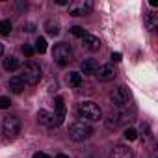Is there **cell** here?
Wrapping results in <instances>:
<instances>
[{"label":"cell","instance_id":"cell-18","mask_svg":"<svg viewBox=\"0 0 158 158\" xmlns=\"http://www.w3.org/2000/svg\"><path fill=\"white\" fill-rule=\"evenodd\" d=\"M45 30H47V34H48V35H52V37H54V35H58V34H60V24H58V23L48 21V23L45 24Z\"/></svg>","mask_w":158,"mask_h":158},{"label":"cell","instance_id":"cell-16","mask_svg":"<svg viewBox=\"0 0 158 158\" xmlns=\"http://www.w3.org/2000/svg\"><path fill=\"white\" fill-rule=\"evenodd\" d=\"M67 84L71 86V88H80L82 86V74L80 73H69L67 74Z\"/></svg>","mask_w":158,"mask_h":158},{"label":"cell","instance_id":"cell-20","mask_svg":"<svg viewBox=\"0 0 158 158\" xmlns=\"http://www.w3.org/2000/svg\"><path fill=\"white\" fill-rule=\"evenodd\" d=\"M139 132H141V139H143V143H145V141H149V139L152 138V134H151V127H149L147 123H143V125H141V130H139Z\"/></svg>","mask_w":158,"mask_h":158},{"label":"cell","instance_id":"cell-7","mask_svg":"<svg viewBox=\"0 0 158 158\" xmlns=\"http://www.w3.org/2000/svg\"><path fill=\"white\" fill-rule=\"evenodd\" d=\"M110 99H112V102H114L115 106L123 108V106H127V102L130 101V91H128L125 86H119V88H115V89L110 93Z\"/></svg>","mask_w":158,"mask_h":158},{"label":"cell","instance_id":"cell-24","mask_svg":"<svg viewBox=\"0 0 158 158\" xmlns=\"http://www.w3.org/2000/svg\"><path fill=\"white\" fill-rule=\"evenodd\" d=\"M71 34H73V35H76V37H84V34H86V32H84V28H82V26H73V28H71Z\"/></svg>","mask_w":158,"mask_h":158},{"label":"cell","instance_id":"cell-5","mask_svg":"<svg viewBox=\"0 0 158 158\" xmlns=\"http://www.w3.org/2000/svg\"><path fill=\"white\" fill-rule=\"evenodd\" d=\"M2 132H4V136L8 139L17 138V134L21 132V121H19V117H15V115L4 117V121H2Z\"/></svg>","mask_w":158,"mask_h":158},{"label":"cell","instance_id":"cell-29","mask_svg":"<svg viewBox=\"0 0 158 158\" xmlns=\"http://www.w3.org/2000/svg\"><path fill=\"white\" fill-rule=\"evenodd\" d=\"M2 52H4V45L0 43V56H2Z\"/></svg>","mask_w":158,"mask_h":158},{"label":"cell","instance_id":"cell-28","mask_svg":"<svg viewBox=\"0 0 158 158\" xmlns=\"http://www.w3.org/2000/svg\"><path fill=\"white\" fill-rule=\"evenodd\" d=\"M56 4H60V6H65V4H69L67 0H56Z\"/></svg>","mask_w":158,"mask_h":158},{"label":"cell","instance_id":"cell-11","mask_svg":"<svg viewBox=\"0 0 158 158\" xmlns=\"http://www.w3.org/2000/svg\"><path fill=\"white\" fill-rule=\"evenodd\" d=\"M112 158H134V154H132V151L128 149V147H125V145H115L114 149H112V154H110Z\"/></svg>","mask_w":158,"mask_h":158},{"label":"cell","instance_id":"cell-23","mask_svg":"<svg viewBox=\"0 0 158 158\" xmlns=\"http://www.w3.org/2000/svg\"><path fill=\"white\" fill-rule=\"evenodd\" d=\"M34 52H35V50H34V47H32V45H28V43H24V45H23V54H24V56L32 58V56H34Z\"/></svg>","mask_w":158,"mask_h":158},{"label":"cell","instance_id":"cell-19","mask_svg":"<svg viewBox=\"0 0 158 158\" xmlns=\"http://www.w3.org/2000/svg\"><path fill=\"white\" fill-rule=\"evenodd\" d=\"M11 34V21L4 19L0 21V35H10Z\"/></svg>","mask_w":158,"mask_h":158},{"label":"cell","instance_id":"cell-21","mask_svg":"<svg viewBox=\"0 0 158 158\" xmlns=\"http://www.w3.org/2000/svg\"><path fill=\"white\" fill-rule=\"evenodd\" d=\"M35 50H37L39 54H45V52H47V41H45L43 37H39V39L35 41Z\"/></svg>","mask_w":158,"mask_h":158},{"label":"cell","instance_id":"cell-17","mask_svg":"<svg viewBox=\"0 0 158 158\" xmlns=\"http://www.w3.org/2000/svg\"><path fill=\"white\" fill-rule=\"evenodd\" d=\"M19 60L15 58V56H8L6 60H4V69L6 71H15V69H19Z\"/></svg>","mask_w":158,"mask_h":158},{"label":"cell","instance_id":"cell-15","mask_svg":"<svg viewBox=\"0 0 158 158\" xmlns=\"http://www.w3.org/2000/svg\"><path fill=\"white\" fill-rule=\"evenodd\" d=\"M143 21H145V26H147V30H154L156 26H158V15H154L152 11H147L145 15H143Z\"/></svg>","mask_w":158,"mask_h":158},{"label":"cell","instance_id":"cell-30","mask_svg":"<svg viewBox=\"0 0 158 158\" xmlns=\"http://www.w3.org/2000/svg\"><path fill=\"white\" fill-rule=\"evenodd\" d=\"M56 158H69V156H67V154H58Z\"/></svg>","mask_w":158,"mask_h":158},{"label":"cell","instance_id":"cell-3","mask_svg":"<svg viewBox=\"0 0 158 158\" xmlns=\"http://www.w3.org/2000/svg\"><path fill=\"white\" fill-rule=\"evenodd\" d=\"M52 58H54V61H56L58 65H61V67L69 65V63L73 61V48H71V45H67V43H58V45L54 47Z\"/></svg>","mask_w":158,"mask_h":158},{"label":"cell","instance_id":"cell-12","mask_svg":"<svg viewBox=\"0 0 158 158\" xmlns=\"http://www.w3.org/2000/svg\"><path fill=\"white\" fill-rule=\"evenodd\" d=\"M54 108H56V117H58V121L60 123H63V119H65V101H63V97H56L54 99Z\"/></svg>","mask_w":158,"mask_h":158},{"label":"cell","instance_id":"cell-13","mask_svg":"<svg viewBox=\"0 0 158 158\" xmlns=\"http://www.w3.org/2000/svg\"><path fill=\"white\" fill-rule=\"evenodd\" d=\"M8 88L13 91V93H23L24 91V82H23V78L21 76H13V78H10V82H8Z\"/></svg>","mask_w":158,"mask_h":158},{"label":"cell","instance_id":"cell-2","mask_svg":"<svg viewBox=\"0 0 158 158\" xmlns=\"http://www.w3.org/2000/svg\"><path fill=\"white\" fill-rule=\"evenodd\" d=\"M23 82L28 84V86H35L39 84L41 80V67L35 63V61H28L24 67H23Z\"/></svg>","mask_w":158,"mask_h":158},{"label":"cell","instance_id":"cell-22","mask_svg":"<svg viewBox=\"0 0 158 158\" xmlns=\"http://www.w3.org/2000/svg\"><path fill=\"white\" fill-rule=\"evenodd\" d=\"M125 138H127L128 141H134V139L138 138V132H136L134 128H130V127H128V128L125 130Z\"/></svg>","mask_w":158,"mask_h":158},{"label":"cell","instance_id":"cell-4","mask_svg":"<svg viewBox=\"0 0 158 158\" xmlns=\"http://www.w3.org/2000/svg\"><path fill=\"white\" fill-rule=\"evenodd\" d=\"M91 134H93V128H91L88 123H84V121H76V123H73V125L69 127V136H71V139H74V141H84V139H88Z\"/></svg>","mask_w":158,"mask_h":158},{"label":"cell","instance_id":"cell-9","mask_svg":"<svg viewBox=\"0 0 158 158\" xmlns=\"http://www.w3.org/2000/svg\"><path fill=\"white\" fill-rule=\"evenodd\" d=\"M37 121H39L41 125L48 127V128H54V127H60V125H61V123L58 121V117H56L52 112H47V110H39V114H37Z\"/></svg>","mask_w":158,"mask_h":158},{"label":"cell","instance_id":"cell-27","mask_svg":"<svg viewBox=\"0 0 158 158\" xmlns=\"http://www.w3.org/2000/svg\"><path fill=\"white\" fill-rule=\"evenodd\" d=\"M34 158H50L48 154H45V152H35L34 154Z\"/></svg>","mask_w":158,"mask_h":158},{"label":"cell","instance_id":"cell-10","mask_svg":"<svg viewBox=\"0 0 158 158\" xmlns=\"http://www.w3.org/2000/svg\"><path fill=\"white\" fill-rule=\"evenodd\" d=\"M82 47H84L86 50H89V52H95V50L101 48V39H99L97 35L84 34V37H82Z\"/></svg>","mask_w":158,"mask_h":158},{"label":"cell","instance_id":"cell-1","mask_svg":"<svg viewBox=\"0 0 158 158\" xmlns=\"http://www.w3.org/2000/svg\"><path fill=\"white\" fill-rule=\"evenodd\" d=\"M78 115L82 119H88V121H99L102 117V110L99 104L91 102V101H86L78 106Z\"/></svg>","mask_w":158,"mask_h":158},{"label":"cell","instance_id":"cell-8","mask_svg":"<svg viewBox=\"0 0 158 158\" xmlns=\"http://www.w3.org/2000/svg\"><path fill=\"white\" fill-rule=\"evenodd\" d=\"M95 74L99 76V80L108 82V80H114V78L117 76V71H115V67H114L112 63H104V65H101V67L97 69Z\"/></svg>","mask_w":158,"mask_h":158},{"label":"cell","instance_id":"cell-25","mask_svg":"<svg viewBox=\"0 0 158 158\" xmlns=\"http://www.w3.org/2000/svg\"><path fill=\"white\" fill-rule=\"evenodd\" d=\"M10 106H11V101L8 97H0V110H6Z\"/></svg>","mask_w":158,"mask_h":158},{"label":"cell","instance_id":"cell-26","mask_svg":"<svg viewBox=\"0 0 158 158\" xmlns=\"http://www.w3.org/2000/svg\"><path fill=\"white\" fill-rule=\"evenodd\" d=\"M121 58H123V56H121L119 52H112V60H114V61H121Z\"/></svg>","mask_w":158,"mask_h":158},{"label":"cell","instance_id":"cell-6","mask_svg":"<svg viewBox=\"0 0 158 158\" xmlns=\"http://www.w3.org/2000/svg\"><path fill=\"white\" fill-rule=\"evenodd\" d=\"M93 10V2L91 0H74V2H69V13L74 17H84L89 15Z\"/></svg>","mask_w":158,"mask_h":158},{"label":"cell","instance_id":"cell-14","mask_svg":"<svg viewBox=\"0 0 158 158\" xmlns=\"http://www.w3.org/2000/svg\"><path fill=\"white\" fill-rule=\"evenodd\" d=\"M80 69H82V73H84V74H95V73H97V69H99V65H97V61H95V60H84V61H82V65H80Z\"/></svg>","mask_w":158,"mask_h":158}]
</instances>
